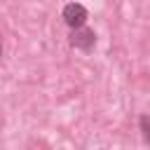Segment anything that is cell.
<instances>
[{
    "label": "cell",
    "mask_w": 150,
    "mask_h": 150,
    "mask_svg": "<svg viewBox=\"0 0 150 150\" xmlns=\"http://www.w3.org/2000/svg\"><path fill=\"white\" fill-rule=\"evenodd\" d=\"M70 42H73V47H77V49H82V52H89V49L94 47V42H96V35H94V30L80 26V28H73Z\"/></svg>",
    "instance_id": "7a4b0ae2"
},
{
    "label": "cell",
    "mask_w": 150,
    "mask_h": 150,
    "mask_svg": "<svg viewBox=\"0 0 150 150\" xmlns=\"http://www.w3.org/2000/svg\"><path fill=\"white\" fill-rule=\"evenodd\" d=\"M141 129H143L145 141L150 143V117H148V115H143V117H141Z\"/></svg>",
    "instance_id": "3957f363"
},
{
    "label": "cell",
    "mask_w": 150,
    "mask_h": 150,
    "mask_svg": "<svg viewBox=\"0 0 150 150\" xmlns=\"http://www.w3.org/2000/svg\"><path fill=\"white\" fill-rule=\"evenodd\" d=\"M63 21H66L70 28H80V26H84V21H87V9H84L80 2H70V5L63 7Z\"/></svg>",
    "instance_id": "6da1fadb"
}]
</instances>
